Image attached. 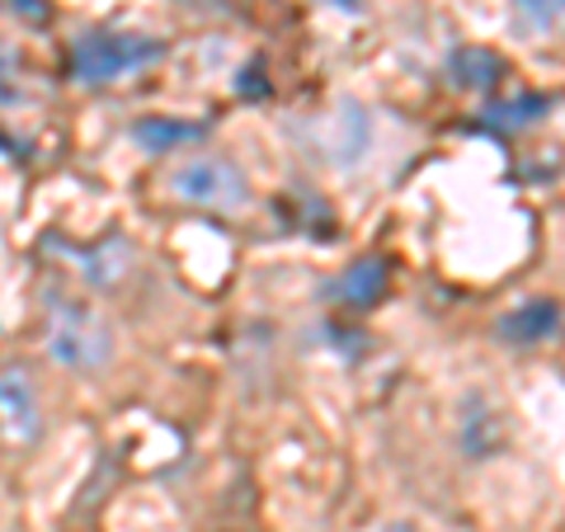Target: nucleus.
<instances>
[{
  "instance_id": "obj_3",
  "label": "nucleus",
  "mask_w": 565,
  "mask_h": 532,
  "mask_svg": "<svg viewBox=\"0 0 565 532\" xmlns=\"http://www.w3.org/2000/svg\"><path fill=\"white\" fill-rule=\"evenodd\" d=\"M170 189L174 199H184L193 208H212V212H241L250 203V180L226 156H193V161L174 166Z\"/></svg>"
},
{
  "instance_id": "obj_10",
  "label": "nucleus",
  "mask_w": 565,
  "mask_h": 532,
  "mask_svg": "<svg viewBox=\"0 0 565 532\" xmlns=\"http://www.w3.org/2000/svg\"><path fill=\"white\" fill-rule=\"evenodd\" d=\"M509 20L523 39H546L565 29V0H509Z\"/></svg>"
},
{
  "instance_id": "obj_6",
  "label": "nucleus",
  "mask_w": 565,
  "mask_h": 532,
  "mask_svg": "<svg viewBox=\"0 0 565 532\" xmlns=\"http://www.w3.org/2000/svg\"><path fill=\"white\" fill-rule=\"evenodd\" d=\"M556 326H561L556 301H523V307H514L509 316H500V340H509L514 349H533V344H542Z\"/></svg>"
},
{
  "instance_id": "obj_2",
  "label": "nucleus",
  "mask_w": 565,
  "mask_h": 532,
  "mask_svg": "<svg viewBox=\"0 0 565 532\" xmlns=\"http://www.w3.org/2000/svg\"><path fill=\"white\" fill-rule=\"evenodd\" d=\"M161 43L156 39H132V33H90L71 47V71H76L81 85H114L132 71L151 66L161 57Z\"/></svg>"
},
{
  "instance_id": "obj_9",
  "label": "nucleus",
  "mask_w": 565,
  "mask_h": 532,
  "mask_svg": "<svg viewBox=\"0 0 565 532\" xmlns=\"http://www.w3.org/2000/svg\"><path fill=\"white\" fill-rule=\"evenodd\" d=\"M203 128L199 123H184V118H141L132 128V141L137 147H147L151 156H166L174 147H184V141H199Z\"/></svg>"
},
{
  "instance_id": "obj_8",
  "label": "nucleus",
  "mask_w": 565,
  "mask_h": 532,
  "mask_svg": "<svg viewBox=\"0 0 565 532\" xmlns=\"http://www.w3.org/2000/svg\"><path fill=\"white\" fill-rule=\"evenodd\" d=\"M448 76H452V85H462V91H490V85L504 81V62L486 47H462V52H452Z\"/></svg>"
},
{
  "instance_id": "obj_5",
  "label": "nucleus",
  "mask_w": 565,
  "mask_h": 532,
  "mask_svg": "<svg viewBox=\"0 0 565 532\" xmlns=\"http://www.w3.org/2000/svg\"><path fill=\"white\" fill-rule=\"evenodd\" d=\"M39 424H43V411H39V392H33L29 372L0 368V434L24 448V443L39 438Z\"/></svg>"
},
{
  "instance_id": "obj_11",
  "label": "nucleus",
  "mask_w": 565,
  "mask_h": 532,
  "mask_svg": "<svg viewBox=\"0 0 565 532\" xmlns=\"http://www.w3.org/2000/svg\"><path fill=\"white\" fill-rule=\"evenodd\" d=\"M546 114V99L542 95H519V99H504V104H490L486 118L494 128H523V123H533Z\"/></svg>"
},
{
  "instance_id": "obj_7",
  "label": "nucleus",
  "mask_w": 565,
  "mask_h": 532,
  "mask_svg": "<svg viewBox=\"0 0 565 532\" xmlns=\"http://www.w3.org/2000/svg\"><path fill=\"white\" fill-rule=\"evenodd\" d=\"M386 283H392V274H386L382 259H359L353 269H344L340 283H334V297H340L344 307H373V301H382Z\"/></svg>"
},
{
  "instance_id": "obj_4",
  "label": "nucleus",
  "mask_w": 565,
  "mask_h": 532,
  "mask_svg": "<svg viewBox=\"0 0 565 532\" xmlns=\"http://www.w3.org/2000/svg\"><path fill=\"white\" fill-rule=\"evenodd\" d=\"M316 147H321V156L330 166H359L367 161V151H373V118H367L363 104L353 99H340L334 109L316 123Z\"/></svg>"
},
{
  "instance_id": "obj_13",
  "label": "nucleus",
  "mask_w": 565,
  "mask_h": 532,
  "mask_svg": "<svg viewBox=\"0 0 565 532\" xmlns=\"http://www.w3.org/2000/svg\"><path fill=\"white\" fill-rule=\"evenodd\" d=\"M382 532H419V528H415V523H386Z\"/></svg>"
},
{
  "instance_id": "obj_12",
  "label": "nucleus",
  "mask_w": 565,
  "mask_h": 532,
  "mask_svg": "<svg viewBox=\"0 0 565 532\" xmlns=\"http://www.w3.org/2000/svg\"><path fill=\"white\" fill-rule=\"evenodd\" d=\"M321 6H334V10H344V14H359L363 0H321Z\"/></svg>"
},
{
  "instance_id": "obj_1",
  "label": "nucleus",
  "mask_w": 565,
  "mask_h": 532,
  "mask_svg": "<svg viewBox=\"0 0 565 532\" xmlns=\"http://www.w3.org/2000/svg\"><path fill=\"white\" fill-rule=\"evenodd\" d=\"M47 353L66 368L95 372L114 359V330L95 307L62 297V301H52V311H47Z\"/></svg>"
}]
</instances>
